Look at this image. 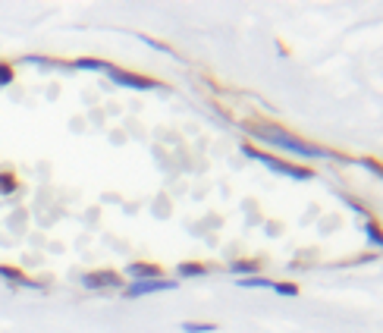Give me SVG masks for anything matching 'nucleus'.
Here are the masks:
<instances>
[{
  "mask_svg": "<svg viewBox=\"0 0 383 333\" xmlns=\"http://www.w3.org/2000/svg\"><path fill=\"white\" fill-rule=\"evenodd\" d=\"M0 277H7V280H13V283H26V286H38V283H32V280H26L19 271H13V267H0Z\"/></svg>",
  "mask_w": 383,
  "mask_h": 333,
  "instance_id": "obj_12",
  "label": "nucleus"
},
{
  "mask_svg": "<svg viewBox=\"0 0 383 333\" xmlns=\"http://www.w3.org/2000/svg\"><path fill=\"white\" fill-rule=\"evenodd\" d=\"M358 163H362L364 170H371V173H374L377 179H383V163H377L374 157H362V161H358Z\"/></svg>",
  "mask_w": 383,
  "mask_h": 333,
  "instance_id": "obj_15",
  "label": "nucleus"
},
{
  "mask_svg": "<svg viewBox=\"0 0 383 333\" xmlns=\"http://www.w3.org/2000/svg\"><path fill=\"white\" fill-rule=\"evenodd\" d=\"M13 82V73H10V66H0V85H10Z\"/></svg>",
  "mask_w": 383,
  "mask_h": 333,
  "instance_id": "obj_18",
  "label": "nucleus"
},
{
  "mask_svg": "<svg viewBox=\"0 0 383 333\" xmlns=\"http://www.w3.org/2000/svg\"><path fill=\"white\" fill-rule=\"evenodd\" d=\"M339 198H342V201H346V204H349L352 211H358V214H362L364 220H371V211H368V208H364L362 201H358V198H349V195H339Z\"/></svg>",
  "mask_w": 383,
  "mask_h": 333,
  "instance_id": "obj_14",
  "label": "nucleus"
},
{
  "mask_svg": "<svg viewBox=\"0 0 383 333\" xmlns=\"http://www.w3.org/2000/svg\"><path fill=\"white\" fill-rule=\"evenodd\" d=\"M75 69H95V73H110V63H104V60H91V57H82V60H75L73 63Z\"/></svg>",
  "mask_w": 383,
  "mask_h": 333,
  "instance_id": "obj_9",
  "label": "nucleus"
},
{
  "mask_svg": "<svg viewBox=\"0 0 383 333\" xmlns=\"http://www.w3.org/2000/svg\"><path fill=\"white\" fill-rule=\"evenodd\" d=\"M364 239H368L371 249H380V252H383V226L377 224L374 217L364 220Z\"/></svg>",
  "mask_w": 383,
  "mask_h": 333,
  "instance_id": "obj_6",
  "label": "nucleus"
},
{
  "mask_svg": "<svg viewBox=\"0 0 383 333\" xmlns=\"http://www.w3.org/2000/svg\"><path fill=\"white\" fill-rule=\"evenodd\" d=\"M230 271L233 273H258V261H236Z\"/></svg>",
  "mask_w": 383,
  "mask_h": 333,
  "instance_id": "obj_16",
  "label": "nucleus"
},
{
  "mask_svg": "<svg viewBox=\"0 0 383 333\" xmlns=\"http://www.w3.org/2000/svg\"><path fill=\"white\" fill-rule=\"evenodd\" d=\"M13 189H16V183L7 177V173H3V177H0V192H3V195H10Z\"/></svg>",
  "mask_w": 383,
  "mask_h": 333,
  "instance_id": "obj_17",
  "label": "nucleus"
},
{
  "mask_svg": "<svg viewBox=\"0 0 383 333\" xmlns=\"http://www.w3.org/2000/svg\"><path fill=\"white\" fill-rule=\"evenodd\" d=\"M245 157H252V161H258V163H264L267 170H274V173H280V177H289V179H299V183H305V179H311L315 173L308 170V167H299V163H289V161H280V157H270V154H264V151H258V148H252V145H245Z\"/></svg>",
  "mask_w": 383,
  "mask_h": 333,
  "instance_id": "obj_2",
  "label": "nucleus"
},
{
  "mask_svg": "<svg viewBox=\"0 0 383 333\" xmlns=\"http://www.w3.org/2000/svg\"><path fill=\"white\" fill-rule=\"evenodd\" d=\"M176 289V280H138V283H129L126 286V299H142V296H151V293H170Z\"/></svg>",
  "mask_w": 383,
  "mask_h": 333,
  "instance_id": "obj_3",
  "label": "nucleus"
},
{
  "mask_svg": "<svg viewBox=\"0 0 383 333\" xmlns=\"http://www.w3.org/2000/svg\"><path fill=\"white\" fill-rule=\"evenodd\" d=\"M245 129L252 132L258 142H267V145H274V148H283V151H292V154H299V157H317V161H346V157L336 154V151H327V148H321V145H311V142H305V138L289 136V132L280 129V126L252 123V126H245Z\"/></svg>",
  "mask_w": 383,
  "mask_h": 333,
  "instance_id": "obj_1",
  "label": "nucleus"
},
{
  "mask_svg": "<svg viewBox=\"0 0 383 333\" xmlns=\"http://www.w3.org/2000/svg\"><path fill=\"white\" fill-rule=\"evenodd\" d=\"M123 280L117 277V273L110 271H101V273H88V277H82V286H88V289H113V286H120Z\"/></svg>",
  "mask_w": 383,
  "mask_h": 333,
  "instance_id": "obj_5",
  "label": "nucleus"
},
{
  "mask_svg": "<svg viewBox=\"0 0 383 333\" xmlns=\"http://www.w3.org/2000/svg\"><path fill=\"white\" fill-rule=\"evenodd\" d=\"M274 293L286 296V299H295V296H299V286L295 283H274Z\"/></svg>",
  "mask_w": 383,
  "mask_h": 333,
  "instance_id": "obj_13",
  "label": "nucleus"
},
{
  "mask_svg": "<svg viewBox=\"0 0 383 333\" xmlns=\"http://www.w3.org/2000/svg\"><path fill=\"white\" fill-rule=\"evenodd\" d=\"M176 271H179V277H205L207 267L205 264H179Z\"/></svg>",
  "mask_w": 383,
  "mask_h": 333,
  "instance_id": "obj_11",
  "label": "nucleus"
},
{
  "mask_svg": "<svg viewBox=\"0 0 383 333\" xmlns=\"http://www.w3.org/2000/svg\"><path fill=\"white\" fill-rule=\"evenodd\" d=\"M110 79L117 82V85H126V89H136V91H151V89H158V82L142 79V75H136V73H123V69H110Z\"/></svg>",
  "mask_w": 383,
  "mask_h": 333,
  "instance_id": "obj_4",
  "label": "nucleus"
},
{
  "mask_svg": "<svg viewBox=\"0 0 383 333\" xmlns=\"http://www.w3.org/2000/svg\"><path fill=\"white\" fill-rule=\"evenodd\" d=\"M126 273L136 277V283H138V280H158L160 267H154V264H129V267H126Z\"/></svg>",
  "mask_w": 383,
  "mask_h": 333,
  "instance_id": "obj_7",
  "label": "nucleus"
},
{
  "mask_svg": "<svg viewBox=\"0 0 383 333\" xmlns=\"http://www.w3.org/2000/svg\"><path fill=\"white\" fill-rule=\"evenodd\" d=\"M183 327V333H214L217 330V324H198V321H185V324H179Z\"/></svg>",
  "mask_w": 383,
  "mask_h": 333,
  "instance_id": "obj_10",
  "label": "nucleus"
},
{
  "mask_svg": "<svg viewBox=\"0 0 383 333\" xmlns=\"http://www.w3.org/2000/svg\"><path fill=\"white\" fill-rule=\"evenodd\" d=\"M236 283H239L242 289H274V280H267V277H242V280H236Z\"/></svg>",
  "mask_w": 383,
  "mask_h": 333,
  "instance_id": "obj_8",
  "label": "nucleus"
}]
</instances>
